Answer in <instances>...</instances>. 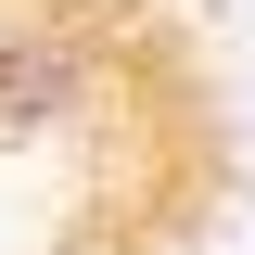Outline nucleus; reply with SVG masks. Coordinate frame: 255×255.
I'll return each instance as SVG.
<instances>
[{"mask_svg":"<svg viewBox=\"0 0 255 255\" xmlns=\"http://www.w3.org/2000/svg\"><path fill=\"white\" fill-rule=\"evenodd\" d=\"M217 191V90L166 0H0V255H179Z\"/></svg>","mask_w":255,"mask_h":255,"instance_id":"1","label":"nucleus"}]
</instances>
